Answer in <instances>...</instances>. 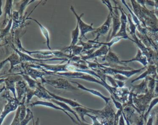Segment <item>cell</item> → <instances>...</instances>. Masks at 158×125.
<instances>
[{
  "label": "cell",
  "instance_id": "6da1fadb",
  "mask_svg": "<svg viewBox=\"0 0 158 125\" xmlns=\"http://www.w3.org/2000/svg\"><path fill=\"white\" fill-rule=\"evenodd\" d=\"M132 95L133 105L136 108L138 113L143 116L146 111L151 101L152 100V98L158 97L154 92L149 91L143 95H136L132 93Z\"/></svg>",
  "mask_w": 158,
  "mask_h": 125
},
{
  "label": "cell",
  "instance_id": "7a4b0ae2",
  "mask_svg": "<svg viewBox=\"0 0 158 125\" xmlns=\"http://www.w3.org/2000/svg\"><path fill=\"white\" fill-rule=\"evenodd\" d=\"M17 47L19 48V50L29 55H31V54H37V55H41V57H38L39 59H50L53 56H56L57 57L62 58V57H65L67 58H69V59L70 58V55H67L66 54L62 52L60 50H35V51H29L25 49L21 44V42L19 39L17 40Z\"/></svg>",
  "mask_w": 158,
  "mask_h": 125
},
{
  "label": "cell",
  "instance_id": "3957f363",
  "mask_svg": "<svg viewBox=\"0 0 158 125\" xmlns=\"http://www.w3.org/2000/svg\"><path fill=\"white\" fill-rule=\"evenodd\" d=\"M2 97L7 100V103L4 105L3 110H2L0 115V125H2L5 118L9 113L14 111L18 108L20 102L17 98H14L10 96L8 91H6L4 94L2 95Z\"/></svg>",
  "mask_w": 158,
  "mask_h": 125
},
{
  "label": "cell",
  "instance_id": "277c9868",
  "mask_svg": "<svg viewBox=\"0 0 158 125\" xmlns=\"http://www.w3.org/2000/svg\"><path fill=\"white\" fill-rule=\"evenodd\" d=\"M41 82L43 84H49L58 89H64L67 91H76L78 89V87L73 86L68 80L62 78H59L56 79H44Z\"/></svg>",
  "mask_w": 158,
  "mask_h": 125
},
{
  "label": "cell",
  "instance_id": "5b68a950",
  "mask_svg": "<svg viewBox=\"0 0 158 125\" xmlns=\"http://www.w3.org/2000/svg\"><path fill=\"white\" fill-rule=\"evenodd\" d=\"M70 10L73 13V14L75 15V16L77 18V25H78L80 32V37L79 38V40H81L83 38H85V34L87 33L93 32L96 30V28L93 27V23H91L90 25H88V24H86V23H85L81 20V17L84 15L83 13L80 14V15H78L77 14V12H75V9L72 6H70Z\"/></svg>",
  "mask_w": 158,
  "mask_h": 125
},
{
  "label": "cell",
  "instance_id": "8992f818",
  "mask_svg": "<svg viewBox=\"0 0 158 125\" xmlns=\"http://www.w3.org/2000/svg\"><path fill=\"white\" fill-rule=\"evenodd\" d=\"M115 3V7H114V10L112 12H109L112 17V33L110 34L109 39H112L115 36L118 31H119L121 22H120V15L118 14V8L117 7V2L114 1Z\"/></svg>",
  "mask_w": 158,
  "mask_h": 125
},
{
  "label": "cell",
  "instance_id": "52a82bcc",
  "mask_svg": "<svg viewBox=\"0 0 158 125\" xmlns=\"http://www.w3.org/2000/svg\"><path fill=\"white\" fill-rule=\"evenodd\" d=\"M118 8L120 12L121 25H120L119 31H118V33H117L115 37H121L124 39L130 40L131 38H129L127 33V25L128 20H127V16L126 12L123 10V9L120 7V6H118Z\"/></svg>",
  "mask_w": 158,
  "mask_h": 125
},
{
  "label": "cell",
  "instance_id": "ba28073f",
  "mask_svg": "<svg viewBox=\"0 0 158 125\" xmlns=\"http://www.w3.org/2000/svg\"><path fill=\"white\" fill-rule=\"evenodd\" d=\"M22 79H23L22 76L18 75L17 73L9 75L5 78L4 83L6 85V89L12 92L14 98H17V95L15 93V84L17 81Z\"/></svg>",
  "mask_w": 158,
  "mask_h": 125
},
{
  "label": "cell",
  "instance_id": "9c48e42d",
  "mask_svg": "<svg viewBox=\"0 0 158 125\" xmlns=\"http://www.w3.org/2000/svg\"><path fill=\"white\" fill-rule=\"evenodd\" d=\"M111 22H112V17H111V15L109 13V15H107V18L104 22V23L99 27L96 28V30L92 32L93 34L96 35L95 38L93 41H97L100 36L102 35H105L107 33L111 25Z\"/></svg>",
  "mask_w": 158,
  "mask_h": 125
},
{
  "label": "cell",
  "instance_id": "30bf717a",
  "mask_svg": "<svg viewBox=\"0 0 158 125\" xmlns=\"http://www.w3.org/2000/svg\"><path fill=\"white\" fill-rule=\"evenodd\" d=\"M22 67L23 69V72L28 75L32 79H35V81L37 80L38 78H40L41 81H43L44 78H43L44 76L46 75V74L43 71H39L35 68H31L28 66L25 63H22Z\"/></svg>",
  "mask_w": 158,
  "mask_h": 125
},
{
  "label": "cell",
  "instance_id": "8fae6325",
  "mask_svg": "<svg viewBox=\"0 0 158 125\" xmlns=\"http://www.w3.org/2000/svg\"><path fill=\"white\" fill-rule=\"evenodd\" d=\"M30 106H31V107H34V106H36V105H41V106H45V107H51V108H52L55 110H60L62 111H63L65 114H66L72 120L73 122H74L75 123H77V121L75 120L72 116H71L68 113L67 111H65L63 108H62L61 107H59V106H57L53 102H49V101H47V100H36L35 102H33L32 103H31L30 104H29Z\"/></svg>",
  "mask_w": 158,
  "mask_h": 125
},
{
  "label": "cell",
  "instance_id": "7c38bea8",
  "mask_svg": "<svg viewBox=\"0 0 158 125\" xmlns=\"http://www.w3.org/2000/svg\"><path fill=\"white\" fill-rule=\"evenodd\" d=\"M109 48L106 46V45H102L99 49L96 50V51H94L92 54L89 55H82L81 56V60L86 61L88 59H92L96 57H104L107 55L109 50Z\"/></svg>",
  "mask_w": 158,
  "mask_h": 125
},
{
  "label": "cell",
  "instance_id": "4fadbf2b",
  "mask_svg": "<svg viewBox=\"0 0 158 125\" xmlns=\"http://www.w3.org/2000/svg\"><path fill=\"white\" fill-rule=\"evenodd\" d=\"M130 92L136 95H140L146 94L148 92V82L146 78L143 79L140 84L131 86Z\"/></svg>",
  "mask_w": 158,
  "mask_h": 125
},
{
  "label": "cell",
  "instance_id": "5bb4252c",
  "mask_svg": "<svg viewBox=\"0 0 158 125\" xmlns=\"http://www.w3.org/2000/svg\"><path fill=\"white\" fill-rule=\"evenodd\" d=\"M121 61L123 63H130V62H135V61L141 63L144 67H146L148 64V60L146 56L141 52V50L139 49H138L136 54L133 58L129 59V60H122Z\"/></svg>",
  "mask_w": 158,
  "mask_h": 125
},
{
  "label": "cell",
  "instance_id": "9a60e30c",
  "mask_svg": "<svg viewBox=\"0 0 158 125\" xmlns=\"http://www.w3.org/2000/svg\"><path fill=\"white\" fill-rule=\"evenodd\" d=\"M34 95L42 100H51L53 98L48 94L47 89L44 88L40 83L38 81V86L34 90Z\"/></svg>",
  "mask_w": 158,
  "mask_h": 125
},
{
  "label": "cell",
  "instance_id": "2e32d148",
  "mask_svg": "<svg viewBox=\"0 0 158 125\" xmlns=\"http://www.w3.org/2000/svg\"><path fill=\"white\" fill-rule=\"evenodd\" d=\"M71 83H75L77 84V87L78 89H80L81 90H83L85 91H86L88 92H89L90 94L94 95H96V96H98L100 98H101L102 99H103L106 103V104H108L109 103V101L110 100V97H106V96H104V95H102L100 92L96 91V90H94V89H88V88H86V87H85L84 86H83L82 84L77 83V82H75V81H70Z\"/></svg>",
  "mask_w": 158,
  "mask_h": 125
},
{
  "label": "cell",
  "instance_id": "e0dca14e",
  "mask_svg": "<svg viewBox=\"0 0 158 125\" xmlns=\"http://www.w3.org/2000/svg\"><path fill=\"white\" fill-rule=\"evenodd\" d=\"M102 60L106 61L107 63L109 64H117L120 65H121L123 66H127L125 63L122 62V61L120 60L119 57L117 55V54L113 52L110 49H109L107 55L102 58Z\"/></svg>",
  "mask_w": 158,
  "mask_h": 125
},
{
  "label": "cell",
  "instance_id": "ac0fdd59",
  "mask_svg": "<svg viewBox=\"0 0 158 125\" xmlns=\"http://www.w3.org/2000/svg\"><path fill=\"white\" fill-rule=\"evenodd\" d=\"M47 92H48V94L54 99H55L56 100H58V101H60L61 102H63L64 103H66L67 105H69V106H70V107H72L73 108H75V107H82V106H83L81 104H80L78 102H77V101H75V100H72V99H67V98H65V97L57 95H56V94H55L54 93L51 92L48 90H47Z\"/></svg>",
  "mask_w": 158,
  "mask_h": 125
},
{
  "label": "cell",
  "instance_id": "d6986e66",
  "mask_svg": "<svg viewBox=\"0 0 158 125\" xmlns=\"http://www.w3.org/2000/svg\"><path fill=\"white\" fill-rule=\"evenodd\" d=\"M152 75V77H154L156 78L157 75V72H156V65H152V64H149V66L147 67L146 70L143 72V73H141L139 76H138V77H136L135 79L131 80V83H133L138 80H139L141 79H145L146 77Z\"/></svg>",
  "mask_w": 158,
  "mask_h": 125
},
{
  "label": "cell",
  "instance_id": "ffe728a7",
  "mask_svg": "<svg viewBox=\"0 0 158 125\" xmlns=\"http://www.w3.org/2000/svg\"><path fill=\"white\" fill-rule=\"evenodd\" d=\"M28 87L27 83L25 80H20L17 81L15 84V91H17V99L20 102L23 96L25 95L26 93V89Z\"/></svg>",
  "mask_w": 158,
  "mask_h": 125
},
{
  "label": "cell",
  "instance_id": "44dd1931",
  "mask_svg": "<svg viewBox=\"0 0 158 125\" xmlns=\"http://www.w3.org/2000/svg\"><path fill=\"white\" fill-rule=\"evenodd\" d=\"M73 110L77 113L78 116H79L80 117L81 120L86 123H88L85 119V116L88 113H93L94 114L95 112V110H93V109H91L89 108L86 107L85 106L77 107L75 108H73Z\"/></svg>",
  "mask_w": 158,
  "mask_h": 125
},
{
  "label": "cell",
  "instance_id": "7402d4cb",
  "mask_svg": "<svg viewBox=\"0 0 158 125\" xmlns=\"http://www.w3.org/2000/svg\"><path fill=\"white\" fill-rule=\"evenodd\" d=\"M28 19L33 20L34 22H35L38 24V25L40 27V29L41 30V32L42 34L43 35V36L45 38L46 40V45H47V47L48 48V50H52V49L51 48V46H50V37H49V33L48 30L46 27H44L42 24H41L38 21H37L36 19L32 18H28Z\"/></svg>",
  "mask_w": 158,
  "mask_h": 125
},
{
  "label": "cell",
  "instance_id": "603a6c76",
  "mask_svg": "<svg viewBox=\"0 0 158 125\" xmlns=\"http://www.w3.org/2000/svg\"><path fill=\"white\" fill-rule=\"evenodd\" d=\"M50 101L52 102H53L54 103H56L59 107H61L62 108H63L65 111H69V112L72 113L75 116V117L76 118L77 120L79 123H82L81 120L80 119V118H79L78 115L77 114V113H76L73 109H72L68 105H67L66 103H63V102H60V101L56 100H55V99H51Z\"/></svg>",
  "mask_w": 158,
  "mask_h": 125
},
{
  "label": "cell",
  "instance_id": "cb8c5ba5",
  "mask_svg": "<svg viewBox=\"0 0 158 125\" xmlns=\"http://www.w3.org/2000/svg\"><path fill=\"white\" fill-rule=\"evenodd\" d=\"M6 58H7V61L10 63V69L9 70V72H11L12 70H13L14 67L15 65H17L18 64H20V63H22L20 58V57H19V55L16 52L10 54Z\"/></svg>",
  "mask_w": 158,
  "mask_h": 125
},
{
  "label": "cell",
  "instance_id": "d4e9b609",
  "mask_svg": "<svg viewBox=\"0 0 158 125\" xmlns=\"http://www.w3.org/2000/svg\"><path fill=\"white\" fill-rule=\"evenodd\" d=\"M18 75L22 76V77L23 78V79L28 84V86L31 89L35 90L37 86H38V81H35V79H32L31 77H30L28 75H27L26 73H25L23 71H20V73H17Z\"/></svg>",
  "mask_w": 158,
  "mask_h": 125
},
{
  "label": "cell",
  "instance_id": "484cf974",
  "mask_svg": "<svg viewBox=\"0 0 158 125\" xmlns=\"http://www.w3.org/2000/svg\"><path fill=\"white\" fill-rule=\"evenodd\" d=\"M72 41L69 47H72L76 45L79 41V34H80V30L78 25L77 24V26L74 30L72 31Z\"/></svg>",
  "mask_w": 158,
  "mask_h": 125
},
{
  "label": "cell",
  "instance_id": "4316f807",
  "mask_svg": "<svg viewBox=\"0 0 158 125\" xmlns=\"http://www.w3.org/2000/svg\"><path fill=\"white\" fill-rule=\"evenodd\" d=\"M77 44H78L77 45L82 46L83 50H82L81 52H85L86 51H88V50H91L93 49H96V48L99 47V46H101V45H99V44H98V45H96V44H93V43H91V42H83L81 40H79V41Z\"/></svg>",
  "mask_w": 158,
  "mask_h": 125
},
{
  "label": "cell",
  "instance_id": "83f0119b",
  "mask_svg": "<svg viewBox=\"0 0 158 125\" xmlns=\"http://www.w3.org/2000/svg\"><path fill=\"white\" fill-rule=\"evenodd\" d=\"M12 3L13 1H6V5H5V7H4V11H5V15H4V22L2 23L3 25H5L6 23V16L7 14L9 15V17L10 18H12Z\"/></svg>",
  "mask_w": 158,
  "mask_h": 125
},
{
  "label": "cell",
  "instance_id": "f1b7e54d",
  "mask_svg": "<svg viewBox=\"0 0 158 125\" xmlns=\"http://www.w3.org/2000/svg\"><path fill=\"white\" fill-rule=\"evenodd\" d=\"M66 49H67V50H70V52H71L70 54V58L72 57H74V56L78 55L79 54H80V53L82 52V50H83L82 46H79V45H75V46L70 47H68Z\"/></svg>",
  "mask_w": 158,
  "mask_h": 125
},
{
  "label": "cell",
  "instance_id": "f546056e",
  "mask_svg": "<svg viewBox=\"0 0 158 125\" xmlns=\"http://www.w3.org/2000/svg\"><path fill=\"white\" fill-rule=\"evenodd\" d=\"M127 14V20H128V25H129V30H130V34L133 35V34H136V26L135 25V24L134 23L132 18H131V15L130 14Z\"/></svg>",
  "mask_w": 158,
  "mask_h": 125
},
{
  "label": "cell",
  "instance_id": "4dcf8cb0",
  "mask_svg": "<svg viewBox=\"0 0 158 125\" xmlns=\"http://www.w3.org/2000/svg\"><path fill=\"white\" fill-rule=\"evenodd\" d=\"M33 118V114L32 111L29 108H27V115H26L25 118L20 122V125H27L28 123V122Z\"/></svg>",
  "mask_w": 158,
  "mask_h": 125
},
{
  "label": "cell",
  "instance_id": "1f68e13d",
  "mask_svg": "<svg viewBox=\"0 0 158 125\" xmlns=\"http://www.w3.org/2000/svg\"><path fill=\"white\" fill-rule=\"evenodd\" d=\"M34 2V1H20V4L19 5V10H18V12L19 14V16H20V20H21L22 15H23V10L25 9V8L26 7V6L28 5V3L30 2Z\"/></svg>",
  "mask_w": 158,
  "mask_h": 125
},
{
  "label": "cell",
  "instance_id": "d6a6232c",
  "mask_svg": "<svg viewBox=\"0 0 158 125\" xmlns=\"http://www.w3.org/2000/svg\"><path fill=\"white\" fill-rule=\"evenodd\" d=\"M26 104L28 103L31 99H32V97L34 96V90L30 89L28 86L27 87L26 89Z\"/></svg>",
  "mask_w": 158,
  "mask_h": 125
},
{
  "label": "cell",
  "instance_id": "836d02e7",
  "mask_svg": "<svg viewBox=\"0 0 158 125\" xmlns=\"http://www.w3.org/2000/svg\"><path fill=\"white\" fill-rule=\"evenodd\" d=\"M20 107L19 106L18 108L17 109V111H16V113H15V115L14 116V119L13 121H12V123H10V125H15L16 124L19 123L20 122V119H19V115H20Z\"/></svg>",
  "mask_w": 158,
  "mask_h": 125
},
{
  "label": "cell",
  "instance_id": "e575fe53",
  "mask_svg": "<svg viewBox=\"0 0 158 125\" xmlns=\"http://www.w3.org/2000/svg\"><path fill=\"white\" fill-rule=\"evenodd\" d=\"M114 78L115 79H117V80H119V81H124L127 79H128L127 78H126L125 76L122 75H120V74H117V75H115L113 76Z\"/></svg>",
  "mask_w": 158,
  "mask_h": 125
},
{
  "label": "cell",
  "instance_id": "d590c367",
  "mask_svg": "<svg viewBox=\"0 0 158 125\" xmlns=\"http://www.w3.org/2000/svg\"><path fill=\"white\" fill-rule=\"evenodd\" d=\"M153 113L149 116L147 121L145 123V125H153Z\"/></svg>",
  "mask_w": 158,
  "mask_h": 125
},
{
  "label": "cell",
  "instance_id": "8d00e7d4",
  "mask_svg": "<svg viewBox=\"0 0 158 125\" xmlns=\"http://www.w3.org/2000/svg\"><path fill=\"white\" fill-rule=\"evenodd\" d=\"M118 125H125V118L123 117V114H122L120 116V117H119Z\"/></svg>",
  "mask_w": 158,
  "mask_h": 125
},
{
  "label": "cell",
  "instance_id": "74e56055",
  "mask_svg": "<svg viewBox=\"0 0 158 125\" xmlns=\"http://www.w3.org/2000/svg\"><path fill=\"white\" fill-rule=\"evenodd\" d=\"M148 5L152 7H154L155 2L154 1H145V6Z\"/></svg>",
  "mask_w": 158,
  "mask_h": 125
},
{
  "label": "cell",
  "instance_id": "f35d334b",
  "mask_svg": "<svg viewBox=\"0 0 158 125\" xmlns=\"http://www.w3.org/2000/svg\"><path fill=\"white\" fill-rule=\"evenodd\" d=\"M152 113L156 115V125H158V107L154 110V112Z\"/></svg>",
  "mask_w": 158,
  "mask_h": 125
},
{
  "label": "cell",
  "instance_id": "ab89813d",
  "mask_svg": "<svg viewBox=\"0 0 158 125\" xmlns=\"http://www.w3.org/2000/svg\"><path fill=\"white\" fill-rule=\"evenodd\" d=\"M7 62H8V61H7V58H5L4 60H2V61L0 62V70H1V68L4 67V65Z\"/></svg>",
  "mask_w": 158,
  "mask_h": 125
},
{
  "label": "cell",
  "instance_id": "60d3db41",
  "mask_svg": "<svg viewBox=\"0 0 158 125\" xmlns=\"http://www.w3.org/2000/svg\"><path fill=\"white\" fill-rule=\"evenodd\" d=\"M32 121H33V125H40V118H37L36 121H34L33 118L32 119Z\"/></svg>",
  "mask_w": 158,
  "mask_h": 125
},
{
  "label": "cell",
  "instance_id": "b9f144b4",
  "mask_svg": "<svg viewBox=\"0 0 158 125\" xmlns=\"http://www.w3.org/2000/svg\"><path fill=\"white\" fill-rule=\"evenodd\" d=\"M2 1L0 0V17L2 15Z\"/></svg>",
  "mask_w": 158,
  "mask_h": 125
},
{
  "label": "cell",
  "instance_id": "7bdbcfd3",
  "mask_svg": "<svg viewBox=\"0 0 158 125\" xmlns=\"http://www.w3.org/2000/svg\"><path fill=\"white\" fill-rule=\"evenodd\" d=\"M154 2H155V5H154L155 10H158V0L154 1Z\"/></svg>",
  "mask_w": 158,
  "mask_h": 125
},
{
  "label": "cell",
  "instance_id": "ee69618b",
  "mask_svg": "<svg viewBox=\"0 0 158 125\" xmlns=\"http://www.w3.org/2000/svg\"><path fill=\"white\" fill-rule=\"evenodd\" d=\"M154 14H155L156 17H157V18L158 20V10H155L154 9Z\"/></svg>",
  "mask_w": 158,
  "mask_h": 125
},
{
  "label": "cell",
  "instance_id": "f6af8a7d",
  "mask_svg": "<svg viewBox=\"0 0 158 125\" xmlns=\"http://www.w3.org/2000/svg\"><path fill=\"white\" fill-rule=\"evenodd\" d=\"M4 81H5V78H0V84L2 83H4Z\"/></svg>",
  "mask_w": 158,
  "mask_h": 125
},
{
  "label": "cell",
  "instance_id": "bcb514c9",
  "mask_svg": "<svg viewBox=\"0 0 158 125\" xmlns=\"http://www.w3.org/2000/svg\"><path fill=\"white\" fill-rule=\"evenodd\" d=\"M156 72H157V75H158V62L156 64Z\"/></svg>",
  "mask_w": 158,
  "mask_h": 125
},
{
  "label": "cell",
  "instance_id": "7dc6e473",
  "mask_svg": "<svg viewBox=\"0 0 158 125\" xmlns=\"http://www.w3.org/2000/svg\"><path fill=\"white\" fill-rule=\"evenodd\" d=\"M1 112H2V110H1V108H0V115H1Z\"/></svg>",
  "mask_w": 158,
  "mask_h": 125
}]
</instances>
